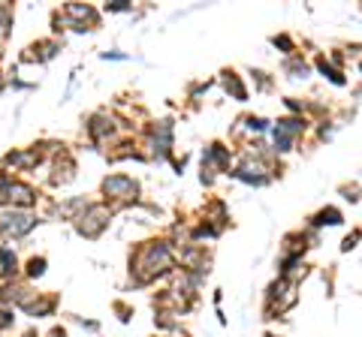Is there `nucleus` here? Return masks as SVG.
Here are the masks:
<instances>
[{
    "label": "nucleus",
    "mask_w": 362,
    "mask_h": 337,
    "mask_svg": "<svg viewBox=\"0 0 362 337\" xmlns=\"http://www.w3.org/2000/svg\"><path fill=\"white\" fill-rule=\"evenodd\" d=\"M178 259L172 250V241L166 238H154V241H142L130 253V286L133 289H145V286L163 280L175 271Z\"/></svg>",
    "instance_id": "1"
},
{
    "label": "nucleus",
    "mask_w": 362,
    "mask_h": 337,
    "mask_svg": "<svg viewBox=\"0 0 362 337\" xmlns=\"http://www.w3.org/2000/svg\"><path fill=\"white\" fill-rule=\"evenodd\" d=\"M100 193H103V202L109 205L112 211H118V208H127V205L139 202V193H142V187H139L136 178L124 175V172H115V175H106V178H103Z\"/></svg>",
    "instance_id": "2"
},
{
    "label": "nucleus",
    "mask_w": 362,
    "mask_h": 337,
    "mask_svg": "<svg viewBox=\"0 0 362 337\" xmlns=\"http://www.w3.org/2000/svg\"><path fill=\"white\" fill-rule=\"evenodd\" d=\"M296 301H299V286H296L293 280H287V277H278V280H272L269 289H266L263 319H278V316H284L287 310L296 307Z\"/></svg>",
    "instance_id": "3"
},
{
    "label": "nucleus",
    "mask_w": 362,
    "mask_h": 337,
    "mask_svg": "<svg viewBox=\"0 0 362 337\" xmlns=\"http://www.w3.org/2000/svg\"><path fill=\"white\" fill-rule=\"evenodd\" d=\"M112 217H115V211H112L106 202H90L88 208L82 211L76 220H73V229H76V232H79L82 238L94 241V238H100V235L106 232V229H109Z\"/></svg>",
    "instance_id": "4"
},
{
    "label": "nucleus",
    "mask_w": 362,
    "mask_h": 337,
    "mask_svg": "<svg viewBox=\"0 0 362 337\" xmlns=\"http://www.w3.org/2000/svg\"><path fill=\"white\" fill-rule=\"evenodd\" d=\"M43 223L37 211H19V208H3L0 211V238L3 241H21L34 229Z\"/></svg>",
    "instance_id": "5"
},
{
    "label": "nucleus",
    "mask_w": 362,
    "mask_h": 337,
    "mask_svg": "<svg viewBox=\"0 0 362 337\" xmlns=\"http://www.w3.org/2000/svg\"><path fill=\"white\" fill-rule=\"evenodd\" d=\"M39 202V193L34 184H28V181L21 178H12L6 181L3 193H0V208H19V211H34Z\"/></svg>",
    "instance_id": "6"
},
{
    "label": "nucleus",
    "mask_w": 362,
    "mask_h": 337,
    "mask_svg": "<svg viewBox=\"0 0 362 337\" xmlns=\"http://www.w3.org/2000/svg\"><path fill=\"white\" fill-rule=\"evenodd\" d=\"M172 151H175V136H172V118L154 121L148 127V157L151 160H172Z\"/></svg>",
    "instance_id": "7"
},
{
    "label": "nucleus",
    "mask_w": 362,
    "mask_h": 337,
    "mask_svg": "<svg viewBox=\"0 0 362 337\" xmlns=\"http://www.w3.org/2000/svg\"><path fill=\"white\" fill-rule=\"evenodd\" d=\"M229 175H233L236 181H242V184H251V187H266L272 181L266 160L254 157V154H248V151L242 154V160H238L236 169H229Z\"/></svg>",
    "instance_id": "8"
},
{
    "label": "nucleus",
    "mask_w": 362,
    "mask_h": 337,
    "mask_svg": "<svg viewBox=\"0 0 362 337\" xmlns=\"http://www.w3.org/2000/svg\"><path fill=\"white\" fill-rule=\"evenodd\" d=\"M46 142H39V145H30V147H19V151H10L3 157V166L6 169H12V172H30V169H37V166H43L46 163Z\"/></svg>",
    "instance_id": "9"
},
{
    "label": "nucleus",
    "mask_w": 362,
    "mask_h": 337,
    "mask_svg": "<svg viewBox=\"0 0 362 337\" xmlns=\"http://www.w3.org/2000/svg\"><path fill=\"white\" fill-rule=\"evenodd\" d=\"M85 133H88V139L94 145H109L112 139H115V133H118V124H115V114H109V112H94L90 118L85 121Z\"/></svg>",
    "instance_id": "10"
},
{
    "label": "nucleus",
    "mask_w": 362,
    "mask_h": 337,
    "mask_svg": "<svg viewBox=\"0 0 362 337\" xmlns=\"http://www.w3.org/2000/svg\"><path fill=\"white\" fill-rule=\"evenodd\" d=\"M229 166H233V151L224 142H211L202 151V169L215 172V175H224V172L229 175Z\"/></svg>",
    "instance_id": "11"
},
{
    "label": "nucleus",
    "mask_w": 362,
    "mask_h": 337,
    "mask_svg": "<svg viewBox=\"0 0 362 337\" xmlns=\"http://www.w3.org/2000/svg\"><path fill=\"white\" fill-rule=\"evenodd\" d=\"M48 187H67L73 178H76V160L70 157V151L55 154L52 166H48Z\"/></svg>",
    "instance_id": "12"
},
{
    "label": "nucleus",
    "mask_w": 362,
    "mask_h": 337,
    "mask_svg": "<svg viewBox=\"0 0 362 337\" xmlns=\"http://www.w3.org/2000/svg\"><path fill=\"white\" fill-rule=\"evenodd\" d=\"M24 316H34V319H46L57 314V295L55 292H37L34 298L21 307Z\"/></svg>",
    "instance_id": "13"
},
{
    "label": "nucleus",
    "mask_w": 362,
    "mask_h": 337,
    "mask_svg": "<svg viewBox=\"0 0 362 337\" xmlns=\"http://www.w3.org/2000/svg\"><path fill=\"white\" fill-rule=\"evenodd\" d=\"M57 52H61V43H57V39H39V43L24 48L21 63H46V61H52Z\"/></svg>",
    "instance_id": "14"
},
{
    "label": "nucleus",
    "mask_w": 362,
    "mask_h": 337,
    "mask_svg": "<svg viewBox=\"0 0 362 337\" xmlns=\"http://www.w3.org/2000/svg\"><path fill=\"white\" fill-rule=\"evenodd\" d=\"M88 205H90V199H85V196H73V199H64V202L52 205V214L57 220H76Z\"/></svg>",
    "instance_id": "15"
},
{
    "label": "nucleus",
    "mask_w": 362,
    "mask_h": 337,
    "mask_svg": "<svg viewBox=\"0 0 362 337\" xmlns=\"http://www.w3.org/2000/svg\"><path fill=\"white\" fill-rule=\"evenodd\" d=\"M19 271H21V262L15 256V250L0 244V277L6 283H12V280H19Z\"/></svg>",
    "instance_id": "16"
},
{
    "label": "nucleus",
    "mask_w": 362,
    "mask_h": 337,
    "mask_svg": "<svg viewBox=\"0 0 362 337\" xmlns=\"http://www.w3.org/2000/svg\"><path fill=\"white\" fill-rule=\"evenodd\" d=\"M220 85H224V90L233 96V100H238V103L248 100V88H245V81H242V76H238L236 70H224V72H220Z\"/></svg>",
    "instance_id": "17"
},
{
    "label": "nucleus",
    "mask_w": 362,
    "mask_h": 337,
    "mask_svg": "<svg viewBox=\"0 0 362 337\" xmlns=\"http://www.w3.org/2000/svg\"><path fill=\"white\" fill-rule=\"evenodd\" d=\"M272 130H278V133H287V136L299 139V136L308 130V118H305V114H287V118H278Z\"/></svg>",
    "instance_id": "18"
},
{
    "label": "nucleus",
    "mask_w": 362,
    "mask_h": 337,
    "mask_svg": "<svg viewBox=\"0 0 362 337\" xmlns=\"http://www.w3.org/2000/svg\"><path fill=\"white\" fill-rule=\"evenodd\" d=\"M344 223V214L339 211V208H332V205H329V208H320L314 217H308V229H323V226H341Z\"/></svg>",
    "instance_id": "19"
},
{
    "label": "nucleus",
    "mask_w": 362,
    "mask_h": 337,
    "mask_svg": "<svg viewBox=\"0 0 362 337\" xmlns=\"http://www.w3.org/2000/svg\"><path fill=\"white\" fill-rule=\"evenodd\" d=\"M284 72H287L290 79H308L311 67H308V61H305V57H302L299 52H296V54H290V57L284 61Z\"/></svg>",
    "instance_id": "20"
},
{
    "label": "nucleus",
    "mask_w": 362,
    "mask_h": 337,
    "mask_svg": "<svg viewBox=\"0 0 362 337\" xmlns=\"http://www.w3.org/2000/svg\"><path fill=\"white\" fill-rule=\"evenodd\" d=\"M317 70L323 72V79H329L335 88H344V85H347V79H344V72H341L339 67H332V63H329V57H323V54L317 57Z\"/></svg>",
    "instance_id": "21"
},
{
    "label": "nucleus",
    "mask_w": 362,
    "mask_h": 337,
    "mask_svg": "<svg viewBox=\"0 0 362 337\" xmlns=\"http://www.w3.org/2000/svg\"><path fill=\"white\" fill-rule=\"evenodd\" d=\"M46 265H48L46 256H30L28 262H24V277H28V283L30 280H39V277L46 274Z\"/></svg>",
    "instance_id": "22"
},
{
    "label": "nucleus",
    "mask_w": 362,
    "mask_h": 337,
    "mask_svg": "<svg viewBox=\"0 0 362 337\" xmlns=\"http://www.w3.org/2000/svg\"><path fill=\"white\" fill-rule=\"evenodd\" d=\"M293 147H296V139H293V136L272 130V151H275V154H290Z\"/></svg>",
    "instance_id": "23"
},
{
    "label": "nucleus",
    "mask_w": 362,
    "mask_h": 337,
    "mask_svg": "<svg viewBox=\"0 0 362 337\" xmlns=\"http://www.w3.org/2000/svg\"><path fill=\"white\" fill-rule=\"evenodd\" d=\"M12 21H15V12L10 3H0V39H6L12 34Z\"/></svg>",
    "instance_id": "24"
},
{
    "label": "nucleus",
    "mask_w": 362,
    "mask_h": 337,
    "mask_svg": "<svg viewBox=\"0 0 362 337\" xmlns=\"http://www.w3.org/2000/svg\"><path fill=\"white\" fill-rule=\"evenodd\" d=\"M272 45H275V48H281V52H284L287 57L296 54V43H293V39L287 37V34H275V37H272Z\"/></svg>",
    "instance_id": "25"
},
{
    "label": "nucleus",
    "mask_w": 362,
    "mask_h": 337,
    "mask_svg": "<svg viewBox=\"0 0 362 337\" xmlns=\"http://www.w3.org/2000/svg\"><path fill=\"white\" fill-rule=\"evenodd\" d=\"M15 325V307H0V334Z\"/></svg>",
    "instance_id": "26"
},
{
    "label": "nucleus",
    "mask_w": 362,
    "mask_h": 337,
    "mask_svg": "<svg viewBox=\"0 0 362 337\" xmlns=\"http://www.w3.org/2000/svg\"><path fill=\"white\" fill-rule=\"evenodd\" d=\"M112 310L118 314L121 323H130V316H133V307H130V304H124V301H115V304H112Z\"/></svg>",
    "instance_id": "27"
},
{
    "label": "nucleus",
    "mask_w": 362,
    "mask_h": 337,
    "mask_svg": "<svg viewBox=\"0 0 362 337\" xmlns=\"http://www.w3.org/2000/svg\"><path fill=\"white\" fill-rule=\"evenodd\" d=\"M251 76H254V81H257V88H260V90H272V79H269V72H263V70H251Z\"/></svg>",
    "instance_id": "28"
},
{
    "label": "nucleus",
    "mask_w": 362,
    "mask_h": 337,
    "mask_svg": "<svg viewBox=\"0 0 362 337\" xmlns=\"http://www.w3.org/2000/svg\"><path fill=\"white\" fill-rule=\"evenodd\" d=\"M359 238H362V229H356V232H350V235L341 241V253H350V250L359 244Z\"/></svg>",
    "instance_id": "29"
},
{
    "label": "nucleus",
    "mask_w": 362,
    "mask_h": 337,
    "mask_svg": "<svg viewBox=\"0 0 362 337\" xmlns=\"http://www.w3.org/2000/svg\"><path fill=\"white\" fill-rule=\"evenodd\" d=\"M133 10V6L127 3V0H109V3H106V12H130Z\"/></svg>",
    "instance_id": "30"
},
{
    "label": "nucleus",
    "mask_w": 362,
    "mask_h": 337,
    "mask_svg": "<svg viewBox=\"0 0 362 337\" xmlns=\"http://www.w3.org/2000/svg\"><path fill=\"white\" fill-rule=\"evenodd\" d=\"M341 196H344L347 202H359V187H356V184H344V187H341Z\"/></svg>",
    "instance_id": "31"
},
{
    "label": "nucleus",
    "mask_w": 362,
    "mask_h": 337,
    "mask_svg": "<svg viewBox=\"0 0 362 337\" xmlns=\"http://www.w3.org/2000/svg\"><path fill=\"white\" fill-rule=\"evenodd\" d=\"M73 323H79L82 328H88V331H100V323H94V319H82V316H73Z\"/></svg>",
    "instance_id": "32"
},
{
    "label": "nucleus",
    "mask_w": 362,
    "mask_h": 337,
    "mask_svg": "<svg viewBox=\"0 0 362 337\" xmlns=\"http://www.w3.org/2000/svg\"><path fill=\"white\" fill-rule=\"evenodd\" d=\"M43 337H70V334H67V328L64 325H52L48 328V334H43Z\"/></svg>",
    "instance_id": "33"
},
{
    "label": "nucleus",
    "mask_w": 362,
    "mask_h": 337,
    "mask_svg": "<svg viewBox=\"0 0 362 337\" xmlns=\"http://www.w3.org/2000/svg\"><path fill=\"white\" fill-rule=\"evenodd\" d=\"M100 57H103V61H127L124 52H103Z\"/></svg>",
    "instance_id": "34"
},
{
    "label": "nucleus",
    "mask_w": 362,
    "mask_h": 337,
    "mask_svg": "<svg viewBox=\"0 0 362 337\" xmlns=\"http://www.w3.org/2000/svg\"><path fill=\"white\" fill-rule=\"evenodd\" d=\"M21 337H43V334H39V331H37V328H30V331H24Z\"/></svg>",
    "instance_id": "35"
},
{
    "label": "nucleus",
    "mask_w": 362,
    "mask_h": 337,
    "mask_svg": "<svg viewBox=\"0 0 362 337\" xmlns=\"http://www.w3.org/2000/svg\"><path fill=\"white\" fill-rule=\"evenodd\" d=\"M3 88H6V79H3V76H0V94H3Z\"/></svg>",
    "instance_id": "36"
},
{
    "label": "nucleus",
    "mask_w": 362,
    "mask_h": 337,
    "mask_svg": "<svg viewBox=\"0 0 362 337\" xmlns=\"http://www.w3.org/2000/svg\"><path fill=\"white\" fill-rule=\"evenodd\" d=\"M263 337H284V334H275V331H266V334H263Z\"/></svg>",
    "instance_id": "37"
},
{
    "label": "nucleus",
    "mask_w": 362,
    "mask_h": 337,
    "mask_svg": "<svg viewBox=\"0 0 362 337\" xmlns=\"http://www.w3.org/2000/svg\"><path fill=\"white\" fill-rule=\"evenodd\" d=\"M359 72H362V63H359Z\"/></svg>",
    "instance_id": "38"
},
{
    "label": "nucleus",
    "mask_w": 362,
    "mask_h": 337,
    "mask_svg": "<svg viewBox=\"0 0 362 337\" xmlns=\"http://www.w3.org/2000/svg\"><path fill=\"white\" fill-rule=\"evenodd\" d=\"M181 337H187V334H181Z\"/></svg>",
    "instance_id": "39"
}]
</instances>
